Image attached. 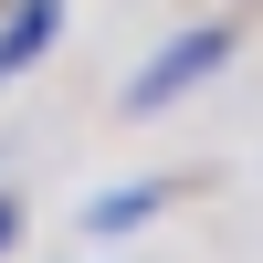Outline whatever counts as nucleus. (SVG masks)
<instances>
[{"instance_id":"1","label":"nucleus","mask_w":263,"mask_h":263,"mask_svg":"<svg viewBox=\"0 0 263 263\" xmlns=\"http://www.w3.org/2000/svg\"><path fill=\"white\" fill-rule=\"evenodd\" d=\"M232 53H242V21H190V32H168L158 53L126 74V116H168V105H179L190 84H211Z\"/></svg>"},{"instance_id":"2","label":"nucleus","mask_w":263,"mask_h":263,"mask_svg":"<svg viewBox=\"0 0 263 263\" xmlns=\"http://www.w3.org/2000/svg\"><path fill=\"white\" fill-rule=\"evenodd\" d=\"M53 42H63V0H11V21H0V84L32 74Z\"/></svg>"},{"instance_id":"4","label":"nucleus","mask_w":263,"mask_h":263,"mask_svg":"<svg viewBox=\"0 0 263 263\" xmlns=\"http://www.w3.org/2000/svg\"><path fill=\"white\" fill-rule=\"evenodd\" d=\"M21 242V190H0V253Z\"/></svg>"},{"instance_id":"3","label":"nucleus","mask_w":263,"mask_h":263,"mask_svg":"<svg viewBox=\"0 0 263 263\" xmlns=\"http://www.w3.org/2000/svg\"><path fill=\"white\" fill-rule=\"evenodd\" d=\"M168 200H179V179H137V190H105V200H84V232H95V242H116V232L158 221Z\"/></svg>"}]
</instances>
